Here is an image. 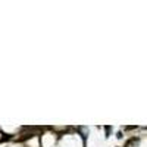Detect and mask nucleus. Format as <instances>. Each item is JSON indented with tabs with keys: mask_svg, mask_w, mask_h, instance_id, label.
<instances>
[{
	"mask_svg": "<svg viewBox=\"0 0 147 147\" xmlns=\"http://www.w3.org/2000/svg\"><path fill=\"white\" fill-rule=\"evenodd\" d=\"M138 138H136V137H134V138H129L127 143H125V147H137L138 146Z\"/></svg>",
	"mask_w": 147,
	"mask_h": 147,
	"instance_id": "nucleus-1",
	"label": "nucleus"
},
{
	"mask_svg": "<svg viewBox=\"0 0 147 147\" xmlns=\"http://www.w3.org/2000/svg\"><path fill=\"white\" fill-rule=\"evenodd\" d=\"M134 128H137V127H134V125H132V127H125V129H127V131H129V129H134Z\"/></svg>",
	"mask_w": 147,
	"mask_h": 147,
	"instance_id": "nucleus-2",
	"label": "nucleus"
}]
</instances>
